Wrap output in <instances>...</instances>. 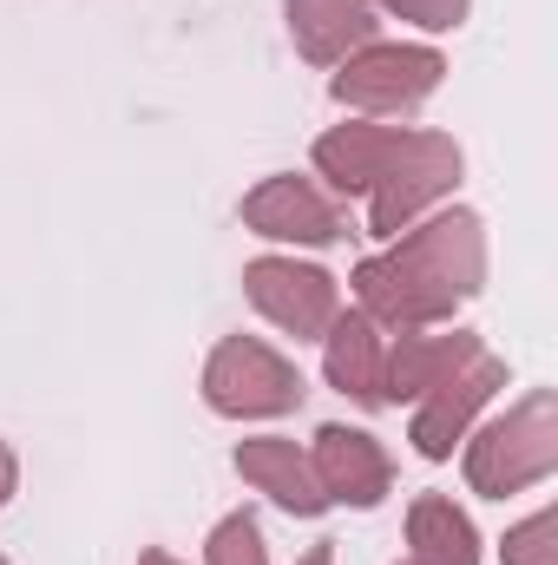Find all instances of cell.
I'll use <instances>...</instances> for the list:
<instances>
[{
  "mask_svg": "<svg viewBox=\"0 0 558 565\" xmlns=\"http://www.w3.org/2000/svg\"><path fill=\"white\" fill-rule=\"evenodd\" d=\"M486 270H493L486 224H480V211L453 204V211L408 224L388 250L362 257L348 270V289L368 322H382L388 335H408V329H447L453 309L486 289Z\"/></svg>",
  "mask_w": 558,
  "mask_h": 565,
  "instance_id": "6da1fadb",
  "label": "cell"
},
{
  "mask_svg": "<svg viewBox=\"0 0 558 565\" xmlns=\"http://www.w3.org/2000/svg\"><path fill=\"white\" fill-rule=\"evenodd\" d=\"M460 467H466V487L480 500H513L526 487H546L558 473V395L552 388H533L526 402H513L506 415L493 422H473V434L460 440Z\"/></svg>",
  "mask_w": 558,
  "mask_h": 565,
  "instance_id": "7a4b0ae2",
  "label": "cell"
},
{
  "mask_svg": "<svg viewBox=\"0 0 558 565\" xmlns=\"http://www.w3.org/2000/svg\"><path fill=\"white\" fill-rule=\"evenodd\" d=\"M204 408L224 415V422H277V415H296L309 382L302 369L277 355L264 335H224L211 355H204Z\"/></svg>",
  "mask_w": 558,
  "mask_h": 565,
  "instance_id": "3957f363",
  "label": "cell"
},
{
  "mask_svg": "<svg viewBox=\"0 0 558 565\" xmlns=\"http://www.w3.org/2000/svg\"><path fill=\"white\" fill-rule=\"evenodd\" d=\"M466 178V151L453 145V132H427V126H408L388 171L375 178L368 191V237L395 244L408 224H420L440 198H453Z\"/></svg>",
  "mask_w": 558,
  "mask_h": 565,
  "instance_id": "277c9868",
  "label": "cell"
},
{
  "mask_svg": "<svg viewBox=\"0 0 558 565\" xmlns=\"http://www.w3.org/2000/svg\"><path fill=\"white\" fill-rule=\"evenodd\" d=\"M447 79V60L433 46H401V40H368L362 53H348L329 79V99L362 113V119H395L415 113L420 99H433Z\"/></svg>",
  "mask_w": 558,
  "mask_h": 565,
  "instance_id": "5b68a950",
  "label": "cell"
},
{
  "mask_svg": "<svg viewBox=\"0 0 558 565\" xmlns=\"http://www.w3.org/2000/svg\"><path fill=\"white\" fill-rule=\"evenodd\" d=\"M244 296L270 329L296 335V342H322L329 322L342 316V282L322 264H296V257H277V250L244 264Z\"/></svg>",
  "mask_w": 558,
  "mask_h": 565,
  "instance_id": "8992f818",
  "label": "cell"
},
{
  "mask_svg": "<svg viewBox=\"0 0 558 565\" xmlns=\"http://www.w3.org/2000/svg\"><path fill=\"white\" fill-rule=\"evenodd\" d=\"M237 217H244V231H257L264 244H296V250H329V244L348 237L342 198H329L315 178H296V171H277V178H264L257 191H244Z\"/></svg>",
  "mask_w": 558,
  "mask_h": 565,
  "instance_id": "52a82bcc",
  "label": "cell"
},
{
  "mask_svg": "<svg viewBox=\"0 0 558 565\" xmlns=\"http://www.w3.org/2000/svg\"><path fill=\"white\" fill-rule=\"evenodd\" d=\"M309 473H315V487H322L329 507H355V513H375V507L395 493V460H388V447H382L368 427H348V422L315 427Z\"/></svg>",
  "mask_w": 558,
  "mask_h": 565,
  "instance_id": "ba28073f",
  "label": "cell"
},
{
  "mask_svg": "<svg viewBox=\"0 0 558 565\" xmlns=\"http://www.w3.org/2000/svg\"><path fill=\"white\" fill-rule=\"evenodd\" d=\"M506 388V362L500 355H473L453 382H440L433 395L415 402V422H408V440H415L420 460H453V447L473 434V422L486 415V402Z\"/></svg>",
  "mask_w": 558,
  "mask_h": 565,
  "instance_id": "9c48e42d",
  "label": "cell"
},
{
  "mask_svg": "<svg viewBox=\"0 0 558 565\" xmlns=\"http://www.w3.org/2000/svg\"><path fill=\"white\" fill-rule=\"evenodd\" d=\"M480 329H408L388 342V369H382V408H415L420 395H433L440 382H453L473 355H480Z\"/></svg>",
  "mask_w": 558,
  "mask_h": 565,
  "instance_id": "30bf717a",
  "label": "cell"
},
{
  "mask_svg": "<svg viewBox=\"0 0 558 565\" xmlns=\"http://www.w3.org/2000/svg\"><path fill=\"white\" fill-rule=\"evenodd\" d=\"M401 132H408V126H382V119L329 126V132L315 139V151H309V164H315V178L329 184V198H368L375 178L388 171V158H395Z\"/></svg>",
  "mask_w": 558,
  "mask_h": 565,
  "instance_id": "8fae6325",
  "label": "cell"
},
{
  "mask_svg": "<svg viewBox=\"0 0 558 565\" xmlns=\"http://www.w3.org/2000/svg\"><path fill=\"white\" fill-rule=\"evenodd\" d=\"M289 40L309 66H342L348 53H362L368 40H382V13L368 0H282Z\"/></svg>",
  "mask_w": 558,
  "mask_h": 565,
  "instance_id": "7c38bea8",
  "label": "cell"
},
{
  "mask_svg": "<svg viewBox=\"0 0 558 565\" xmlns=\"http://www.w3.org/2000/svg\"><path fill=\"white\" fill-rule=\"evenodd\" d=\"M230 467H237L270 507H282L289 520H322V513H329V500H322V487H315V473H309V454H302L296 440H282V434L237 440Z\"/></svg>",
  "mask_w": 558,
  "mask_h": 565,
  "instance_id": "4fadbf2b",
  "label": "cell"
},
{
  "mask_svg": "<svg viewBox=\"0 0 558 565\" xmlns=\"http://www.w3.org/2000/svg\"><path fill=\"white\" fill-rule=\"evenodd\" d=\"M382 369H388V329L362 309H342L322 335V375L355 408H382Z\"/></svg>",
  "mask_w": 558,
  "mask_h": 565,
  "instance_id": "5bb4252c",
  "label": "cell"
},
{
  "mask_svg": "<svg viewBox=\"0 0 558 565\" xmlns=\"http://www.w3.org/2000/svg\"><path fill=\"white\" fill-rule=\"evenodd\" d=\"M408 565H480V533L453 493H415L408 507Z\"/></svg>",
  "mask_w": 558,
  "mask_h": 565,
  "instance_id": "9a60e30c",
  "label": "cell"
},
{
  "mask_svg": "<svg viewBox=\"0 0 558 565\" xmlns=\"http://www.w3.org/2000/svg\"><path fill=\"white\" fill-rule=\"evenodd\" d=\"M204 565H270V546H264V526H257V513H224L217 526H211V540H204Z\"/></svg>",
  "mask_w": 558,
  "mask_h": 565,
  "instance_id": "2e32d148",
  "label": "cell"
},
{
  "mask_svg": "<svg viewBox=\"0 0 558 565\" xmlns=\"http://www.w3.org/2000/svg\"><path fill=\"white\" fill-rule=\"evenodd\" d=\"M500 559L506 565H558V513L552 507H539L533 520H519V526L506 533Z\"/></svg>",
  "mask_w": 558,
  "mask_h": 565,
  "instance_id": "e0dca14e",
  "label": "cell"
},
{
  "mask_svg": "<svg viewBox=\"0 0 558 565\" xmlns=\"http://www.w3.org/2000/svg\"><path fill=\"white\" fill-rule=\"evenodd\" d=\"M375 13H388V20H408L420 33H453L466 13H473V0H368Z\"/></svg>",
  "mask_w": 558,
  "mask_h": 565,
  "instance_id": "ac0fdd59",
  "label": "cell"
},
{
  "mask_svg": "<svg viewBox=\"0 0 558 565\" xmlns=\"http://www.w3.org/2000/svg\"><path fill=\"white\" fill-rule=\"evenodd\" d=\"M13 493H20V460H13V447L0 440V507H7Z\"/></svg>",
  "mask_w": 558,
  "mask_h": 565,
  "instance_id": "d6986e66",
  "label": "cell"
},
{
  "mask_svg": "<svg viewBox=\"0 0 558 565\" xmlns=\"http://www.w3.org/2000/svg\"><path fill=\"white\" fill-rule=\"evenodd\" d=\"M296 565H335V540H315V546H309Z\"/></svg>",
  "mask_w": 558,
  "mask_h": 565,
  "instance_id": "ffe728a7",
  "label": "cell"
},
{
  "mask_svg": "<svg viewBox=\"0 0 558 565\" xmlns=\"http://www.w3.org/2000/svg\"><path fill=\"white\" fill-rule=\"evenodd\" d=\"M139 565H178V559H171L164 546H151V553H139Z\"/></svg>",
  "mask_w": 558,
  "mask_h": 565,
  "instance_id": "44dd1931",
  "label": "cell"
},
{
  "mask_svg": "<svg viewBox=\"0 0 558 565\" xmlns=\"http://www.w3.org/2000/svg\"><path fill=\"white\" fill-rule=\"evenodd\" d=\"M0 565H7V559H0Z\"/></svg>",
  "mask_w": 558,
  "mask_h": 565,
  "instance_id": "7402d4cb",
  "label": "cell"
}]
</instances>
